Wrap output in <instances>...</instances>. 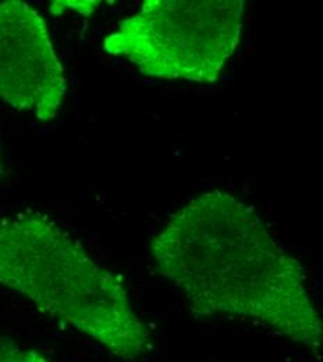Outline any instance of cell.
Masks as SVG:
<instances>
[{"instance_id":"8992f818","label":"cell","mask_w":323,"mask_h":362,"mask_svg":"<svg viewBox=\"0 0 323 362\" xmlns=\"http://www.w3.org/2000/svg\"><path fill=\"white\" fill-rule=\"evenodd\" d=\"M8 175H10V169H8V166L6 165V159H4L3 152H1V149H0V182L4 180L6 177H8Z\"/></svg>"},{"instance_id":"6da1fadb","label":"cell","mask_w":323,"mask_h":362,"mask_svg":"<svg viewBox=\"0 0 323 362\" xmlns=\"http://www.w3.org/2000/svg\"><path fill=\"white\" fill-rule=\"evenodd\" d=\"M151 252L194 317L245 319L308 351L322 347L303 265L238 197L213 189L189 199L155 233Z\"/></svg>"},{"instance_id":"7a4b0ae2","label":"cell","mask_w":323,"mask_h":362,"mask_svg":"<svg viewBox=\"0 0 323 362\" xmlns=\"http://www.w3.org/2000/svg\"><path fill=\"white\" fill-rule=\"evenodd\" d=\"M0 287L123 361H139L151 349V333L120 279L42 212L0 218Z\"/></svg>"},{"instance_id":"3957f363","label":"cell","mask_w":323,"mask_h":362,"mask_svg":"<svg viewBox=\"0 0 323 362\" xmlns=\"http://www.w3.org/2000/svg\"><path fill=\"white\" fill-rule=\"evenodd\" d=\"M244 11V0H146L103 49L146 77L212 84L238 46Z\"/></svg>"},{"instance_id":"5b68a950","label":"cell","mask_w":323,"mask_h":362,"mask_svg":"<svg viewBox=\"0 0 323 362\" xmlns=\"http://www.w3.org/2000/svg\"><path fill=\"white\" fill-rule=\"evenodd\" d=\"M0 362L52 361L38 350L24 347L10 339H0Z\"/></svg>"},{"instance_id":"277c9868","label":"cell","mask_w":323,"mask_h":362,"mask_svg":"<svg viewBox=\"0 0 323 362\" xmlns=\"http://www.w3.org/2000/svg\"><path fill=\"white\" fill-rule=\"evenodd\" d=\"M67 92L47 21L28 3H0V99L40 122L57 117Z\"/></svg>"}]
</instances>
